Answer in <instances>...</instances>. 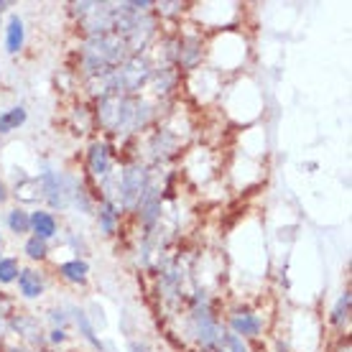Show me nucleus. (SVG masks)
Here are the masks:
<instances>
[{
	"instance_id": "obj_1",
	"label": "nucleus",
	"mask_w": 352,
	"mask_h": 352,
	"mask_svg": "<svg viewBox=\"0 0 352 352\" xmlns=\"http://www.w3.org/2000/svg\"><path fill=\"white\" fill-rule=\"evenodd\" d=\"M118 186H120V204L123 207H138L143 192L148 189V171H146V166L125 168Z\"/></svg>"
},
{
	"instance_id": "obj_2",
	"label": "nucleus",
	"mask_w": 352,
	"mask_h": 352,
	"mask_svg": "<svg viewBox=\"0 0 352 352\" xmlns=\"http://www.w3.org/2000/svg\"><path fill=\"white\" fill-rule=\"evenodd\" d=\"M87 166L95 176H107L113 168V151L102 141H95L87 151Z\"/></svg>"
},
{
	"instance_id": "obj_3",
	"label": "nucleus",
	"mask_w": 352,
	"mask_h": 352,
	"mask_svg": "<svg viewBox=\"0 0 352 352\" xmlns=\"http://www.w3.org/2000/svg\"><path fill=\"white\" fill-rule=\"evenodd\" d=\"M230 327H232V335H238L240 340H243V337H258L261 335L263 322H261V317L253 314V311H238V314H232V317H230Z\"/></svg>"
},
{
	"instance_id": "obj_4",
	"label": "nucleus",
	"mask_w": 352,
	"mask_h": 352,
	"mask_svg": "<svg viewBox=\"0 0 352 352\" xmlns=\"http://www.w3.org/2000/svg\"><path fill=\"white\" fill-rule=\"evenodd\" d=\"M18 291L26 296V299H38L41 294H44V276L38 271H34V268H21V273H18Z\"/></svg>"
},
{
	"instance_id": "obj_5",
	"label": "nucleus",
	"mask_w": 352,
	"mask_h": 352,
	"mask_svg": "<svg viewBox=\"0 0 352 352\" xmlns=\"http://www.w3.org/2000/svg\"><path fill=\"white\" fill-rule=\"evenodd\" d=\"M56 230H59V222H56V217H54L52 212H46V210L31 212V232H34L36 238H41L49 243V240L56 235Z\"/></svg>"
},
{
	"instance_id": "obj_6",
	"label": "nucleus",
	"mask_w": 352,
	"mask_h": 352,
	"mask_svg": "<svg viewBox=\"0 0 352 352\" xmlns=\"http://www.w3.org/2000/svg\"><path fill=\"white\" fill-rule=\"evenodd\" d=\"M23 41H26V28H23V18L13 16L8 18V26H6V49L8 54H18L23 49Z\"/></svg>"
},
{
	"instance_id": "obj_7",
	"label": "nucleus",
	"mask_w": 352,
	"mask_h": 352,
	"mask_svg": "<svg viewBox=\"0 0 352 352\" xmlns=\"http://www.w3.org/2000/svg\"><path fill=\"white\" fill-rule=\"evenodd\" d=\"M26 107L23 105H16V107H8V110H3L0 113V135H8V133L18 131L21 125L26 123Z\"/></svg>"
},
{
	"instance_id": "obj_8",
	"label": "nucleus",
	"mask_w": 352,
	"mask_h": 352,
	"mask_svg": "<svg viewBox=\"0 0 352 352\" xmlns=\"http://www.w3.org/2000/svg\"><path fill=\"white\" fill-rule=\"evenodd\" d=\"M59 276L69 283H87V276H89L87 261H80V258L67 261V263L59 265Z\"/></svg>"
},
{
	"instance_id": "obj_9",
	"label": "nucleus",
	"mask_w": 352,
	"mask_h": 352,
	"mask_svg": "<svg viewBox=\"0 0 352 352\" xmlns=\"http://www.w3.org/2000/svg\"><path fill=\"white\" fill-rule=\"evenodd\" d=\"M97 220H100V228H102L105 235H115L118 220H120V212H118L113 199H102L100 210H97Z\"/></svg>"
},
{
	"instance_id": "obj_10",
	"label": "nucleus",
	"mask_w": 352,
	"mask_h": 352,
	"mask_svg": "<svg viewBox=\"0 0 352 352\" xmlns=\"http://www.w3.org/2000/svg\"><path fill=\"white\" fill-rule=\"evenodd\" d=\"M8 228H10V232H16V235H26V232H31V212H26L23 207L10 210L8 212Z\"/></svg>"
},
{
	"instance_id": "obj_11",
	"label": "nucleus",
	"mask_w": 352,
	"mask_h": 352,
	"mask_svg": "<svg viewBox=\"0 0 352 352\" xmlns=\"http://www.w3.org/2000/svg\"><path fill=\"white\" fill-rule=\"evenodd\" d=\"M350 304H352V294L350 291H344L342 296L337 299L335 309H332V314H329V322L335 327H342L347 319H350Z\"/></svg>"
},
{
	"instance_id": "obj_12",
	"label": "nucleus",
	"mask_w": 352,
	"mask_h": 352,
	"mask_svg": "<svg viewBox=\"0 0 352 352\" xmlns=\"http://www.w3.org/2000/svg\"><path fill=\"white\" fill-rule=\"evenodd\" d=\"M72 314H74V322H77V327H80L82 337H85V340H87L89 344H95L97 350H102V342H100V340H97L95 329H92V324H89L87 314H85V311H82V309H72Z\"/></svg>"
},
{
	"instance_id": "obj_13",
	"label": "nucleus",
	"mask_w": 352,
	"mask_h": 352,
	"mask_svg": "<svg viewBox=\"0 0 352 352\" xmlns=\"http://www.w3.org/2000/svg\"><path fill=\"white\" fill-rule=\"evenodd\" d=\"M23 253H26L31 261H46V256H49V243L31 235V238L26 240V245H23Z\"/></svg>"
},
{
	"instance_id": "obj_14",
	"label": "nucleus",
	"mask_w": 352,
	"mask_h": 352,
	"mask_svg": "<svg viewBox=\"0 0 352 352\" xmlns=\"http://www.w3.org/2000/svg\"><path fill=\"white\" fill-rule=\"evenodd\" d=\"M21 273L18 258H0V283H13Z\"/></svg>"
},
{
	"instance_id": "obj_15",
	"label": "nucleus",
	"mask_w": 352,
	"mask_h": 352,
	"mask_svg": "<svg viewBox=\"0 0 352 352\" xmlns=\"http://www.w3.org/2000/svg\"><path fill=\"white\" fill-rule=\"evenodd\" d=\"M64 340H67V332H64V329H59V327H56V329H52V342L54 344L64 342Z\"/></svg>"
},
{
	"instance_id": "obj_16",
	"label": "nucleus",
	"mask_w": 352,
	"mask_h": 352,
	"mask_svg": "<svg viewBox=\"0 0 352 352\" xmlns=\"http://www.w3.org/2000/svg\"><path fill=\"white\" fill-rule=\"evenodd\" d=\"M52 319L54 322H56V324H67V322H69V317H67V314H64V311H52Z\"/></svg>"
},
{
	"instance_id": "obj_17",
	"label": "nucleus",
	"mask_w": 352,
	"mask_h": 352,
	"mask_svg": "<svg viewBox=\"0 0 352 352\" xmlns=\"http://www.w3.org/2000/svg\"><path fill=\"white\" fill-rule=\"evenodd\" d=\"M131 352H151L143 342H131Z\"/></svg>"
},
{
	"instance_id": "obj_18",
	"label": "nucleus",
	"mask_w": 352,
	"mask_h": 352,
	"mask_svg": "<svg viewBox=\"0 0 352 352\" xmlns=\"http://www.w3.org/2000/svg\"><path fill=\"white\" fill-rule=\"evenodd\" d=\"M6 199H8V189H6L3 179H0V202H6Z\"/></svg>"
},
{
	"instance_id": "obj_19",
	"label": "nucleus",
	"mask_w": 352,
	"mask_h": 352,
	"mask_svg": "<svg viewBox=\"0 0 352 352\" xmlns=\"http://www.w3.org/2000/svg\"><path fill=\"white\" fill-rule=\"evenodd\" d=\"M10 8V3H6V0H0V10H8Z\"/></svg>"
},
{
	"instance_id": "obj_20",
	"label": "nucleus",
	"mask_w": 352,
	"mask_h": 352,
	"mask_svg": "<svg viewBox=\"0 0 352 352\" xmlns=\"http://www.w3.org/2000/svg\"><path fill=\"white\" fill-rule=\"evenodd\" d=\"M0 243H3V235H0Z\"/></svg>"
},
{
	"instance_id": "obj_21",
	"label": "nucleus",
	"mask_w": 352,
	"mask_h": 352,
	"mask_svg": "<svg viewBox=\"0 0 352 352\" xmlns=\"http://www.w3.org/2000/svg\"><path fill=\"white\" fill-rule=\"evenodd\" d=\"M0 258H3V256H0Z\"/></svg>"
}]
</instances>
